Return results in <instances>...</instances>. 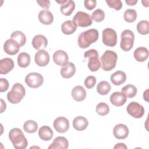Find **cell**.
<instances>
[{
	"instance_id": "obj_45",
	"label": "cell",
	"mask_w": 149,
	"mask_h": 149,
	"mask_svg": "<svg viewBox=\"0 0 149 149\" xmlns=\"http://www.w3.org/2000/svg\"><path fill=\"white\" fill-rule=\"evenodd\" d=\"M125 2L127 3V5L133 6L137 3V0H126Z\"/></svg>"
},
{
	"instance_id": "obj_47",
	"label": "cell",
	"mask_w": 149,
	"mask_h": 149,
	"mask_svg": "<svg viewBox=\"0 0 149 149\" xmlns=\"http://www.w3.org/2000/svg\"><path fill=\"white\" fill-rule=\"evenodd\" d=\"M148 91V90L147 89L143 93V98L147 102H148V93H147Z\"/></svg>"
},
{
	"instance_id": "obj_19",
	"label": "cell",
	"mask_w": 149,
	"mask_h": 149,
	"mask_svg": "<svg viewBox=\"0 0 149 149\" xmlns=\"http://www.w3.org/2000/svg\"><path fill=\"white\" fill-rule=\"evenodd\" d=\"M76 72L75 65L72 62H68L63 66L61 69L60 73L64 79H69L74 76Z\"/></svg>"
},
{
	"instance_id": "obj_4",
	"label": "cell",
	"mask_w": 149,
	"mask_h": 149,
	"mask_svg": "<svg viewBox=\"0 0 149 149\" xmlns=\"http://www.w3.org/2000/svg\"><path fill=\"white\" fill-rule=\"evenodd\" d=\"M26 90L24 86L19 83H16L12 86L11 90L7 94V99L12 104L19 103L25 96Z\"/></svg>"
},
{
	"instance_id": "obj_44",
	"label": "cell",
	"mask_w": 149,
	"mask_h": 149,
	"mask_svg": "<svg viewBox=\"0 0 149 149\" xmlns=\"http://www.w3.org/2000/svg\"><path fill=\"white\" fill-rule=\"evenodd\" d=\"M127 146L122 143H117L114 147L113 148L116 149V148H125V149H127Z\"/></svg>"
},
{
	"instance_id": "obj_10",
	"label": "cell",
	"mask_w": 149,
	"mask_h": 149,
	"mask_svg": "<svg viewBox=\"0 0 149 149\" xmlns=\"http://www.w3.org/2000/svg\"><path fill=\"white\" fill-rule=\"evenodd\" d=\"M55 130L59 133L66 132L69 128V122L65 117L60 116L56 118L53 123Z\"/></svg>"
},
{
	"instance_id": "obj_17",
	"label": "cell",
	"mask_w": 149,
	"mask_h": 149,
	"mask_svg": "<svg viewBox=\"0 0 149 149\" xmlns=\"http://www.w3.org/2000/svg\"><path fill=\"white\" fill-rule=\"evenodd\" d=\"M48 45L47 38L41 34H38L34 37L32 40V45L37 50L45 49Z\"/></svg>"
},
{
	"instance_id": "obj_34",
	"label": "cell",
	"mask_w": 149,
	"mask_h": 149,
	"mask_svg": "<svg viewBox=\"0 0 149 149\" xmlns=\"http://www.w3.org/2000/svg\"><path fill=\"white\" fill-rule=\"evenodd\" d=\"M137 14L136 11L133 9H126L123 13L124 20L128 23H133L137 19Z\"/></svg>"
},
{
	"instance_id": "obj_21",
	"label": "cell",
	"mask_w": 149,
	"mask_h": 149,
	"mask_svg": "<svg viewBox=\"0 0 149 149\" xmlns=\"http://www.w3.org/2000/svg\"><path fill=\"white\" fill-rule=\"evenodd\" d=\"M86 91L81 86H76L72 90V96L74 100L80 102L86 97Z\"/></svg>"
},
{
	"instance_id": "obj_2",
	"label": "cell",
	"mask_w": 149,
	"mask_h": 149,
	"mask_svg": "<svg viewBox=\"0 0 149 149\" xmlns=\"http://www.w3.org/2000/svg\"><path fill=\"white\" fill-rule=\"evenodd\" d=\"M9 138L14 148L16 149H25L27 146V140L20 129H11L9 133Z\"/></svg>"
},
{
	"instance_id": "obj_46",
	"label": "cell",
	"mask_w": 149,
	"mask_h": 149,
	"mask_svg": "<svg viewBox=\"0 0 149 149\" xmlns=\"http://www.w3.org/2000/svg\"><path fill=\"white\" fill-rule=\"evenodd\" d=\"M1 113H2L3 112V111H5L6 109V105L5 102L3 101V100L2 99H1Z\"/></svg>"
},
{
	"instance_id": "obj_13",
	"label": "cell",
	"mask_w": 149,
	"mask_h": 149,
	"mask_svg": "<svg viewBox=\"0 0 149 149\" xmlns=\"http://www.w3.org/2000/svg\"><path fill=\"white\" fill-rule=\"evenodd\" d=\"M36 63L39 66H45L49 62V55L44 49L37 51L34 56Z\"/></svg>"
},
{
	"instance_id": "obj_27",
	"label": "cell",
	"mask_w": 149,
	"mask_h": 149,
	"mask_svg": "<svg viewBox=\"0 0 149 149\" xmlns=\"http://www.w3.org/2000/svg\"><path fill=\"white\" fill-rule=\"evenodd\" d=\"M77 29L76 24L73 20H66L61 25L62 32L66 35L73 34Z\"/></svg>"
},
{
	"instance_id": "obj_15",
	"label": "cell",
	"mask_w": 149,
	"mask_h": 149,
	"mask_svg": "<svg viewBox=\"0 0 149 149\" xmlns=\"http://www.w3.org/2000/svg\"><path fill=\"white\" fill-rule=\"evenodd\" d=\"M69 56L68 54L63 50H58L53 55V61L58 66H64L68 63Z\"/></svg>"
},
{
	"instance_id": "obj_43",
	"label": "cell",
	"mask_w": 149,
	"mask_h": 149,
	"mask_svg": "<svg viewBox=\"0 0 149 149\" xmlns=\"http://www.w3.org/2000/svg\"><path fill=\"white\" fill-rule=\"evenodd\" d=\"M37 2L38 5L45 9H48L51 5L50 1L49 0H37Z\"/></svg>"
},
{
	"instance_id": "obj_9",
	"label": "cell",
	"mask_w": 149,
	"mask_h": 149,
	"mask_svg": "<svg viewBox=\"0 0 149 149\" xmlns=\"http://www.w3.org/2000/svg\"><path fill=\"white\" fill-rule=\"evenodd\" d=\"M127 113L134 118H141L144 114L145 110L144 107L137 102H131L126 108Z\"/></svg>"
},
{
	"instance_id": "obj_7",
	"label": "cell",
	"mask_w": 149,
	"mask_h": 149,
	"mask_svg": "<svg viewBox=\"0 0 149 149\" xmlns=\"http://www.w3.org/2000/svg\"><path fill=\"white\" fill-rule=\"evenodd\" d=\"M102 40L104 45L108 47H114L117 43V34L115 30L107 28L102 31Z\"/></svg>"
},
{
	"instance_id": "obj_5",
	"label": "cell",
	"mask_w": 149,
	"mask_h": 149,
	"mask_svg": "<svg viewBox=\"0 0 149 149\" xmlns=\"http://www.w3.org/2000/svg\"><path fill=\"white\" fill-rule=\"evenodd\" d=\"M134 40V35L132 30L128 29L123 30L121 34L120 48L124 51H129L133 47Z\"/></svg>"
},
{
	"instance_id": "obj_18",
	"label": "cell",
	"mask_w": 149,
	"mask_h": 149,
	"mask_svg": "<svg viewBox=\"0 0 149 149\" xmlns=\"http://www.w3.org/2000/svg\"><path fill=\"white\" fill-rule=\"evenodd\" d=\"M14 62L10 58H5L0 61V73L6 74L14 68Z\"/></svg>"
},
{
	"instance_id": "obj_22",
	"label": "cell",
	"mask_w": 149,
	"mask_h": 149,
	"mask_svg": "<svg viewBox=\"0 0 149 149\" xmlns=\"http://www.w3.org/2000/svg\"><path fill=\"white\" fill-rule=\"evenodd\" d=\"M38 20L44 24L49 25L54 20V16L52 13L48 9H44L41 10L38 13Z\"/></svg>"
},
{
	"instance_id": "obj_35",
	"label": "cell",
	"mask_w": 149,
	"mask_h": 149,
	"mask_svg": "<svg viewBox=\"0 0 149 149\" xmlns=\"http://www.w3.org/2000/svg\"><path fill=\"white\" fill-rule=\"evenodd\" d=\"M137 31L142 35H146L149 33V22L146 20L139 22L137 24Z\"/></svg>"
},
{
	"instance_id": "obj_12",
	"label": "cell",
	"mask_w": 149,
	"mask_h": 149,
	"mask_svg": "<svg viewBox=\"0 0 149 149\" xmlns=\"http://www.w3.org/2000/svg\"><path fill=\"white\" fill-rule=\"evenodd\" d=\"M20 45L14 40L10 38L7 40L3 44L5 52L10 55H16L20 50Z\"/></svg>"
},
{
	"instance_id": "obj_6",
	"label": "cell",
	"mask_w": 149,
	"mask_h": 149,
	"mask_svg": "<svg viewBox=\"0 0 149 149\" xmlns=\"http://www.w3.org/2000/svg\"><path fill=\"white\" fill-rule=\"evenodd\" d=\"M73 22L77 26L86 27L91 25L92 19L89 14L83 11L77 12L73 17Z\"/></svg>"
},
{
	"instance_id": "obj_31",
	"label": "cell",
	"mask_w": 149,
	"mask_h": 149,
	"mask_svg": "<svg viewBox=\"0 0 149 149\" xmlns=\"http://www.w3.org/2000/svg\"><path fill=\"white\" fill-rule=\"evenodd\" d=\"M122 92L125 94L126 97L132 98L136 96L137 93V90L134 85L127 84L122 88Z\"/></svg>"
},
{
	"instance_id": "obj_42",
	"label": "cell",
	"mask_w": 149,
	"mask_h": 149,
	"mask_svg": "<svg viewBox=\"0 0 149 149\" xmlns=\"http://www.w3.org/2000/svg\"><path fill=\"white\" fill-rule=\"evenodd\" d=\"M85 58H89L93 56H98V53L95 49H91L85 52L84 54Z\"/></svg>"
},
{
	"instance_id": "obj_39",
	"label": "cell",
	"mask_w": 149,
	"mask_h": 149,
	"mask_svg": "<svg viewBox=\"0 0 149 149\" xmlns=\"http://www.w3.org/2000/svg\"><path fill=\"white\" fill-rule=\"evenodd\" d=\"M96 83V78L94 76H89L87 77L84 80V85L88 89H91L95 86Z\"/></svg>"
},
{
	"instance_id": "obj_16",
	"label": "cell",
	"mask_w": 149,
	"mask_h": 149,
	"mask_svg": "<svg viewBox=\"0 0 149 149\" xmlns=\"http://www.w3.org/2000/svg\"><path fill=\"white\" fill-rule=\"evenodd\" d=\"M111 103L116 107H121L123 105L127 100V97L122 92H113L109 98Z\"/></svg>"
},
{
	"instance_id": "obj_14",
	"label": "cell",
	"mask_w": 149,
	"mask_h": 149,
	"mask_svg": "<svg viewBox=\"0 0 149 149\" xmlns=\"http://www.w3.org/2000/svg\"><path fill=\"white\" fill-rule=\"evenodd\" d=\"M129 129L124 124L119 123L115 125L113 129V134L117 139H125L129 135Z\"/></svg>"
},
{
	"instance_id": "obj_36",
	"label": "cell",
	"mask_w": 149,
	"mask_h": 149,
	"mask_svg": "<svg viewBox=\"0 0 149 149\" xmlns=\"http://www.w3.org/2000/svg\"><path fill=\"white\" fill-rule=\"evenodd\" d=\"M95 111L98 115L105 116L109 113V107L108 105L105 102H100L97 105Z\"/></svg>"
},
{
	"instance_id": "obj_28",
	"label": "cell",
	"mask_w": 149,
	"mask_h": 149,
	"mask_svg": "<svg viewBox=\"0 0 149 149\" xmlns=\"http://www.w3.org/2000/svg\"><path fill=\"white\" fill-rule=\"evenodd\" d=\"M18 65L23 68L27 67L30 63V56L29 54L23 52H20L17 58Z\"/></svg>"
},
{
	"instance_id": "obj_3",
	"label": "cell",
	"mask_w": 149,
	"mask_h": 149,
	"mask_svg": "<svg viewBox=\"0 0 149 149\" xmlns=\"http://www.w3.org/2000/svg\"><path fill=\"white\" fill-rule=\"evenodd\" d=\"M118 59L116 53L111 50H107L100 58L101 68L104 71H110L116 66Z\"/></svg>"
},
{
	"instance_id": "obj_30",
	"label": "cell",
	"mask_w": 149,
	"mask_h": 149,
	"mask_svg": "<svg viewBox=\"0 0 149 149\" xmlns=\"http://www.w3.org/2000/svg\"><path fill=\"white\" fill-rule=\"evenodd\" d=\"M111 88L110 84L105 80L98 83L97 86V91L100 95H105L109 93Z\"/></svg>"
},
{
	"instance_id": "obj_25",
	"label": "cell",
	"mask_w": 149,
	"mask_h": 149,
	"mask_svg": "<svg viewBox=\"0 0 149 149\" xmlns=\"http://www.w3.org/2000/svg\"><path fill=\"white\" fill-rule=\"evenodd\" d=\"M88 125V122L84 116H77L73 120V126L76 130L78 131L84 130L87 128Z\"/></svg>"
},
{
	"instance_id": "obj_40",
	"label": "cell",
	"mask_w": 149,
	"mask_h": 149,
	"mask_svg": "<svg viewBox=\"0 0 149 149\" xmlns=\"http://www.w3.org/2000/svg\"><path fill=\"white\" fill-rule=\"evenodd\" d=\"M85 8L88 10H93L95 8L97 1L95 0H86L84 1Z\"/></svg>"
},
{
	"instance_id": "obj_1",
	"label": "cell",
	"mask_w": 149,
	"mask_h": 149,
	"mask_svg": "<svg viewBox=\"0 0 149 149\" xmlns=\"http://www.w3.org/2000/svg\"><path fill=\"white\" fill-rule=\"evenodd\" d=\"M99 37V33L97 29H91L81 32L77 39L78 45L81 48H86L91 44L95 42Z\"/></svg>"
},
{
	"instance_id": "obj_8",
	"label": "cell",
	"mask_w": 149,
	"mask_h": 149,
	"mask_svg": "<svg viewBox=\"0 0 149 149\" xmlns=\"http://www.w3.org/2000/svg\"><path fill=\"white\" fill-rule=\"evenodd\" d=\"M43 82L44 78L38 73H30L25 77V83L30 88H38L43 84Z\"/></svg>"
},
{
	"instance_id": "obj_37",
	"label": "cell",
	"mask_w": 149,
	"mask_h": 149,
	"mask_svg": "<svg viewBox=\"0 0 149 149\" xmlns=\"http://www.w3.org/2000/svg\"><path fill=\"white\" fill-rule=\"evenodd\" d=\"M91 19L96 22H101L105 18V13L103 10L97 9L95 10L91 15Z\"/></svg>"
},
{
	"instance_id": "obj_24",
	"label": "cell",
	"mask_w": 149,
	"mask_h": 149,
	"mask_svg": "<svg viewBox=\"0 0 149 149\" xmlns=\"http://www.w3.org/2000/svg\"><path fill=\"white\" fill-rule=\"evenodd\" d=\"M148 51L146 47H138L134 51L133 56L135 59L138 62H144L148 58Z\"/></svg>"
},
{
	"instance_id": "obj_48",
	"label": "cell",
	"mask_w": 149,
	"mask_h": 149,
	"mask_svg": "<svg viewBox=\"0 0 149 149\" xmlns=\"http://www.w3.org/2000/svg\"><path fill=\"white\" fill-rule=\"evenodd\" d=\"M141 2L144 6H145V7L148 6V1H142Z\"/></svg>"
},
{
	"instance_id": "obj_33",
	"label": "cell",
	"mask_w": 149,
	"mask_h": 149,
	"mask_svg": "<svg viewBox=\"0 0 149 149\" xmlns=\"http://www.w3.org/2000/svg\"><path fill=\"white\" fill-rule=\"evenodd\" d=\"M101 67V62L98 56H93L89 58L88 62V68L91 72L97 71Z\"/></svg>"
},
{
	"instance_id": "obj_32",
	"label": "cell",
	"mask_w": 149,
	"mask_h": 149,
	"mask_svg": "<svg viewBox=\"0 0 149 149\" xmlns=\"http://www.w3.org/2000/svg\"><path fill=\"white\" fill-rule=\"evenodd\" d=\"M38 129L37 123L33 120H29L24 122L23 125L24 130L28 133H34Z\"/></svg>"
},
{
	"instance_id": "obj_29",
	"label": "cell",
	"mask_w": 149,
	"mask_h": 149,
	"mask_svg": "<svg viewBox=\"0 0 149 149\" xmlns=\"http://www.w3.org/2000/svg\"><path fill=\"white\" fill-rule=\"evenodd\" d=\"M10 38L18 42L20 47L23 46L26 41V37L25 34L22 31L19 30L13 31L10 35Z\"/></svg>"
},
{
	"instance_id": "obj_23",
	"label": "cell",
	"mask_w": 149,
	"mask_h": 149,
	"mask_svg": "<svg viewBox=\"0 0 149 149\" xmlns=\"http://www.w3.org/2000/svg\"><path fill=\"white\" fill-rule=\"evenodd\" d=\"M110 80L113 84L115 86H119L126 81V74L124 72L118 70L111 74Z\"/></svg>"
},
{
	"instance_id": "obj_11",
	"label": "cell",
	"mask_w": 149,
	"mask_h": 149,
	"mask_svg": "<svg viewBox=\"0 0 149 149\" xmlns=\"http://www.w3.org/2000/svg\"><path fill=\"white\" fill-rule=\"evenodd\" d=\"M55 1L61 5V12L65 16L70 15L75 8V3L72 0H56Z\"/></svg>"
},
{
	"instance_id": "obj_26",
	"label": "cell",
	"mask_w": 149,
	"mask_h": 149,
	"mask_svg": "<svg viewBox=\"0 0 149 149\" xmlns=\"http://www.w3.org/2000/svg\"><path fill=\"white\" fill-rule=\"evenodd\" d=\"M40 138L44 141L50 140L54 135L52 130L48 126H42L38 130Z\"/></svg>"
},
{
	"instance_id": "obj_41",
	"label": "cell",
	"mask_w": 149,
	"mask_h": 149,
	"mask_svg": "<svg viewBox=\"0 0 149 149\" xmlns=\"http://www.w3.org/2000/svg\"><path fill=\"white\" fill-rule=\"evenodd\" d=\"M9 88L8 81L4 78H1L0 79V92L2 93L6 91Z\"/></svg>"
},
{
	"instance_id": "obj_38",
	"label": "cell",
	"mask_w": 149,
	"mask_h": 149,
	"mask_svg": "<svg viewBox=\"0 0 149 149\" xmlns=\"http://www.w3.org/2000/svg\"><path fill=\"white\" fill-rule=\"evenodd\" d=\"M109 7L114 8L116 10H119L122 8V2L120 0H106L105 1Z\"/></svg>"
},
{
	"instance_id": "obj_20",
	"label": "cell",
	"mask_w": 149,
	"mask_h": 149,
	"mask_svg": "<svg viewBox=\"0 0 149 149\" xmlns=\"http://www.w3.org/2000/svg\"><path fill=\"white\" fill-rule=\"evenodd\" d=\"M69 147V142L66 138L62 136H58L55 138L52 144L48 147V149L61 148L67 149Z\"/></svg>"
}]
</instances>
